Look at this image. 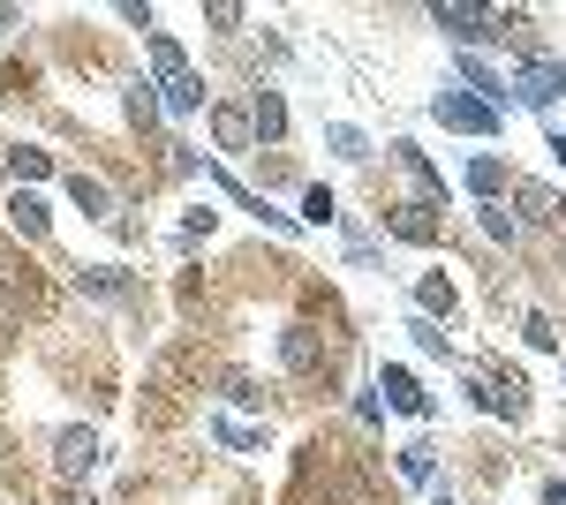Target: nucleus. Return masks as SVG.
I'll use <instances>...</instances> for the list:
<instances>
[{"label":"nucleus","instance_id":"obj_6","mask_svg":"<svg viewBox=\"0 0 566 505\" xmlns=\"http://www.w3.org/2000/svg\"><path fill=\"white\" fill-rule=\"evenodd\" d=\"M53 467H61V483H84L91 467H98V438L91 430H61L53 438Z\"/></svg>","mask_w":566,"mask_h":505},{"label":"nucleus","instance_id":"obj_14","mask_svg":"<svg viewBox=\"0 0 566 505\" xmlns=\"http://www.w3.org/2000/svg\"><path fill=\"white\" fill-rule=\"evenodd\" d=\"M8 227H15L23 242H45V234H53V219H45V204L31 197V189H15V204H8Z\"/></svg>","mask_w":566,"mask_h":505},{"label":"nucleus","instance_id":"obj_20","mask_svg":"<svg viewBox=\"0 0 566 505\" xmlns=\"http://www.w3.org/2000/svg\"><path fill=\"white\" fill-rule=\"evenodd\" d=\"M212 438L227 445V453H264V430H242L234 415H212Z\"/></svg>","mask_w":566,"mask_h":505},{"label":"nucleus","instance_id":"obj_30","mask_svg":"<svg viewBox=\"0 0 566 505\" xmlns=\"http://www.w3.org/2000/svg\"><path fill=\"white\" fill-rule=\"evenodd\" d=\"M129 114H136V122H151V114H159V98H151V84H136V91H129Z\"/></svg>","mask_w":566,"mask_h":505},{"label":"nucleus","instance_id":"obj_33","mask_svg":"<svg viewBox=\"0 0 566 505\" xmlns=\"http://www.w3.org/2000/svg\"><path fill=\"white\" fill-rule=\"evenodd\" d=\"M431 505H461V498H453V491H431Z\"/></svg>","mask_w":566,"mask_h":505},{"label":"nucleus","instance_id":"obj_23","mask_svg":"<svg viewBox=\"0 0 566 505\" xmlns=\"http://www.w3.org/2000/svg\"><path fill=\"white\" fill-rule=\"evenodd\" d=\"M400 475H408V483H431V475H438V453L423 445V438H416V445H400Z\"/></svg>","mask_w":566,"mask_h":505},{"label":"nucleus","instance_id":"obj_1","mask_svg":"<svg viewBox=\"0 0 566 505\" xmlns=\"http://www.w3.org/2000/svg\"><path fill=\"white\" fill-rule=\"evenodd\" d=\"M144 53H151V76H159V84H151V91H159V106H167V114H197V106H205V76L189 69V53H181L167 31H151Z\"/></svg>","mask_w":566,"mask_h":505},{"label":"nucleus","instance_id":"obj_29","mask_svg":"<svg viewBox=\"0 0 566 505\" xmlns=\"http://www.w3.org/2000/svg\"><path fill=\"white\" fill-rule=\"evenodd\" d=\"M227 400H234V408H258L264 392H258V385H250V378H227Z\"/></svg>","mask_w":566,"mask_h":505},{"label":"nucleus","instance_id":"obj_9","mask_svg":"<svg viewBox=\"0 0 566 505\" xmlns=\"http://www.w3.org/2000/svg\"><path fill=\"white\" fill-rule=\"evenodd\" d=\"M212 144H219V151H258V128H250V106L219 98V106H212Z\"/></svg>","mask_w":566,"mask_h":505},{"label":"nucleus","instance_id":"obj_32","mask_svg":"<svg viewBox=\"0 0 566 505\" xmlns=\"http://www.w3.org/2000/svg\"><path fill=\"white\" fill-rule=\"evenodd\" d=\"M544 505H566V483H559V475H552V483H544Z\"/></svg>","mask_w":566,"mask_h":505},{"label":"nucleus","instance_id":"obj_4","mask_svg":"<svg viewBox=\"0 0 566 505\" xmlns=\"http://www.w3.org/2000/svg\"><path fill=\"white\" fill-rule=\"evenodd\" d=\"M559 98H566V61H522V76H514V106L544 114V106H559Z\"/></svg>","mask_w":566,"mask_h":505},{"label":"nucleus","instance_id":"obj_16","mask_svg":"<svg viewBox=\"0 0 566 505\" xmlns=\"http://www.w3.org/2000/svg\"><path fill=\"white\" fill-rule=\"evenodd\" d=\"M76 287H84L91 302H122V295H129V280H122L114 264H84V272H76Z\"/></svg>","mask_w":566,"mask_h":505},{"label":"nucleus","instance_id":"obj_7","mask_svg":"<svg viewBox=\"0 0 566 505\" xmlns=\"http://www.w3.org/2000/svg\"><path fill=\"white\" fill-rule=\"evenodd\" d=\"M69 204L84 211V219H98V227H114V219H122V204H114V189H106V181H98V173H69Z\"/></svg>","mask_w":566,"mask_h":505},{"label":"nucleus","instance_id":"obj_17","mask_svg":"<svg viewBox=\"0 0 566 505\" xmlns=\"http://www.w3.org/2000/svg\"><path fill=\"white\" fill-rule=\"evenodd\" d=\"M0 167L31 189V181H45V173H53V159H45V151H31V144H8V151H0Z\"/></svg>","mask_w":566,"mask_h":505},{"label":"nucleus","instance_id":"obj_24","mask_svg":"<svg viewBox=\"0 0 566 505\" xmlns=\"http://www.w3.org/2000/svg\"><path fill=\"white\" fill-rule=\"evenodd\" d=\"M483 234L514 250V242H522V219H506V211H499V204H483Z\"/></svg>","mask_w":566,"mask_h":505},{"label":"nucleus","instance_id":"obj_15","mask_svg":"<svg viewBox=\"0 0 566 505\" xmlns=\"http://www.w3.org/2000/svg\"><path fill=\"white\" fill-rule=\"evenodd\" d=\"M461 181H469V197H483V204H499V189H506V167H499V151H476Z\"/></svg>","mask_w":566,"mask_h":505},{"label":"nucleus","instance_id":"obj_8","mask_svg":"<svg viewBox=\"0 0 566 505\" xmlns=\"http://www.w3.org/2000/svg\"><path fill=\"white\" fill-rule=\"evenodd\" d=\"M514 204H522V227H566V197L552 181H522Z\"/></svg>","mask_w":566,"mask_h":505},{"label":"nucleus","instance_id":"obj_11","mask_svg":"<svg viewBox=\"0 0 566 505\" xmlns=\"http://www.w3.org/2000/svg\"><path fill=\"white\" fill-rule=\"evenodd\" d=\"M378 392H386V408H400V415H431V392H423V385L408 378L400 362H392L386 378H378Z\"/></svg>","mask_w":566,"mask_h":505},{"label":"nucleus","instance_id":"obj_22","mask_svg":"<svg viewBox=\"0 0 566 505\" xmlns=\"http://www.w3.org/2000/svg\"><path fill=\"white\" fill-rule=\"evenodd\" d=\"M522 339L536 347V355H559V325H552L544 309H528V317H522Z\"/></svg>","mask_w":566,"mask_h":505},{"label":"nucleus","instance_id":"obj_10","mask_svg":"<svg viewBox=\"0 0 566 505\" xmlns=\"http://www.w3.org/2000/svg\"><path fill=\"white\" fill-rule=\"evenodd\" d=\"M453 69H461V91H476L483 106H499V114H506V91H514V84H506V76H499V69H483L476 53H461V61H453Z\"/></svg>","mask_w":566,"mask_h":505},{"label":"nucleus","instance_id":"obj_26","mask_svg":"<svg viewBox=\"0 0 566 505\" xmlns=\"http://www.w3.org/2000/svg\"><path fill=\"white\" fill-rule=\"evenodd\" d=\"M205 23H212V31H242V23H250V15H242V8H234V0H212V8H205Z\"/></svg>","mask_w":566,"mask_h":505},{"label":"nucleus","instance_id":"obj_5","mask_svg":"<svg viewBox=\"0 0 566 505\" xmlns=\"http://www.w3.org/2000/svg\"><path fill=\"white\" fill-rule=\"evenodd\" d=\"M386 234H392V242L431 250V242H438V204H423V197H416V204H392L386 211Z\"/></svg>","mask_w":566,"mask_h":505},{"label":"nucleus","instance_id":"obj_21","mask_svg":"<svg viewBox=\"0 0 566 505\" xmlns=\"http://www.w3.org/2000/svg\"><path fill=\"white\" fill-rule=\"evenodd\" d=\"M325 144H333V151H340L348 167H363V159H370V144H363V128H348V122H333V128H325Z\"/></svg>","mask_w":566,"mask_h":505},{"label":"nucleus","instance_id":"obj_12","mask_svg":"<svg viewBox=\"0 0 566 505\" xmlns=\"http://www.w3.org/2000/svg\"><path fill=\"white\" fill-rule=\"evenodd\" d=\"M250 128H258V144H280L287 136V98L280 91H250Z\"/></svg>","mask_w":566,"mask_h":505},{"label":"nucleus","instance_id":"obj_19","mask_svg":"<svg viewBox=\"0 0 566 505\" xmlns=\"http://www.w3.org/2000/svg\"><path fill=\"white\" fill-rule=\"evenodd\" d=\"M408 339H416V355H431V362H446V355H453V339L438 333V317H423V309L408 317Z\"/></svg>","mask_w":566,"mask_h":505},{"label":"nucleus","instance_id":"obj_25","mask_svg":"<svg viewBox=\"0 0 566 505\" xmlns=\"http://www.w3.org/2000/svg\"><path fill=\"white\" fill-rule=\"evenodd\" d=\"M280 355H287L295 370H310V362H317V347H310V333H303V325H287V339H280Z\"/></svg>","mask_w":566,"mask_h":505},{"label":"nucleus","instance_id":"obj_18","mask_svg":"<svg viewBox=\"0 0 566 505\" xmlns=\"http://www.w3.org/2000/svg\"><path fill=\"white\" fill-rule=\"evenodd\" d=\"M416 309H423V317H453V309H461V295H453V280H446V272H431V280L416 287Z\"/></svg>","mask_w":566,"mask_h":505},{"label":"nucleus","instance_id":"obj_13","mask_svg":"<svg viewBox=\"0 0 566 505\" xmlns=\"http://www.w3.org/2000/svg\"><path fill=\"white\" fill-rule=\"evenodd\" d=\"M392 159H400V167H408V181H416V189H423V204H438V197H446V173H431V159H423V151H416V144H408V136H400V144H392Z\"/></svg>","mask_w":566,"mask_h":505},{"label":"nucleus","instance_id":"obj_27","mask_svg":"<svg viewBox=\"0 0 566 505\" xmlns=\"http://www.w3.org/2000/svg\"><path fill=\"white\" fill-rule=\"evenodd\" d=\"M333 211H340V204H333V189H310V197H303V219H317V227H325Z\"/></svg>","mask_w":566,"mask_h":505},{"label":"nucleus","instance_id":"obj_31","mask_svg":"<svg viewBox=\"0 0 566 505\" xmlns=\"http://www.w3.org/2000/svg\"><path fill=\"white\" fill-rule=\"evenodd\" d=\"M544 151H552V159L566 167V128H552V144H544Z\"/></svg>","mask_w":566,"mask_h":505},{"label":"nucleus","instance_id":"obj_3","mask_svg":"<svg viewBox=\"0 0 566 505\" xmlns=\"http://www.w3.org/2000/svg\"><path fill=\"white\" fill-rule=\"evenodd\" d=\"M431 23L446 31V39H461V45H491V39H506V15H499V8H469V0H438Z\"/></svg>","mask_w":566,"mask_h":505},{"label":"nucleus","instance_id":"obj_28","mask_svg":"<svg viewBox=\"0 0 566 505\" xmlns=\"http://www.w3.org/2000/svg\"><path fill=\"white\" fill-rule=\"evenodd\" d=\"M122 23H136V31H144V39H151V23H159V15H151V8H144V0H122Z\"/></svg>","mask_w":566,"mask_h":505},{"label":"nucleus","instance_id":"obj_2","mask_svg":"<svg viewBox=\"0 0 566 505\" xmlns=\"http://www.w3.org/2000/svg\"><path fill=\"white\" fill-rule=\"evenodd\" d=\"M431 122H438V128H453V136H499V122H506V114H499V106H483L476 91L446 84V91L431 98Z\"/></svg>","mask_w":566,"mask_h":505}]
</instances>
